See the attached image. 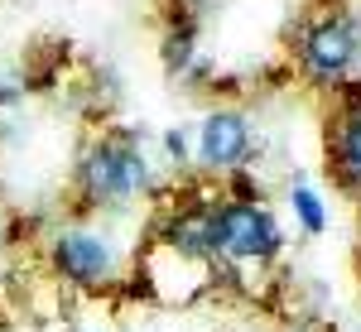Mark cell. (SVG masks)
Here are the masks:
<instances>
[{"mask_svg": "<svg viewBox=\"0 0 361 332\" xmlns=\"http://www.w3.org/2000/svg\"><path fill=\"white\" fill-rule=\"evenodd\" d=\"M212 246L236 260H265L279 250V226L255 202H226L222 212H212Z\"/></svg>", "mask_w": 361, "mask_h": 332, "instance_id": "6da1fadb", "label": "cell"}, {"mask_svg": "<svg viewBox=\"0 0 361 332\" xmlns=\"http://www.w3.org/2000/svg\"><path fill=\"white\" fill-rule=\"evenodd\" d=\"M145 183V159H140L135 149H126V145H92L82 159V188L97 202H121V197H130Z\"/></svg>", "mask_w": 361, "mask_h": 332, "instance_id": "7a4b0ae2", "label": "cell"}, {"mask_svg": "<svg viewBox=\"0 0 361 332\" xmlns=\"http://www.w3.org/2000/svg\"><path fill=\"white\" fill-rule=\"evenodd\" d=\"M54 265L58 275H68L73 284H106L116 270V255L92 231H63L54 241Z\"/></svg>", "mask_w": 361, "mask_h": 332, "instance_id": "3957f363", "label": "cell"}, {"mask_svg": "<svg viewBox=\"0 0 361 332\" xmlns=\"http://www.w3.org/2000/svg\"><path fill=\"white\" fill-rule=\"evenodd\" d=\"M304 54H308V68L318 78H342L352 68V58H357V29L347 25V20H323L308 34Z\"/></svg>", "mask_w": 361, "mask_h": 332, "instance_id": "277c9868", "label": "cell"}, {"mask_svg": "<svg viewBox=\"0 0 361 332\" xmlns=\"http://www.w3.org/2000/svg\"><path fill=\"white\" fill-rule=\"evenodd\" d=\"M246 145H250V130H246V121H241L236 111H212V116L202 121V159L212 168L241 164Z\"/></svg>", "mask_w": 361, "mask_h": 332, "instance_id": "5b68a950", "label": "cell"}, {"mask_svg": "<svg viewBox=\"0 0 361 332\" xmlns=\"http://www.w3.org/2000/svg\"><path fill=\"white\" fill-rule=\"evenodd\" d=\"M169 241L183 250V255H207L212 246V217L207 212H183V217L169 221Z\"/></svg>", "mask_w": 361, "mask_h": 332, "instance_id": "8992f818", "label": "cell"}, {"mask_svg": "<svg viewBox=\"0 0 361 332\" xmlns=\"http://www.w3.org/2000/svg\"><path fill=\"white\" fill-rule=\"evenodd\" d=\"M294 212H299V221H304V231H313V236L328 226L323 202H318V193H313V188H294Z\"/></svg>", "mask_w": 361, "mask_h": 332, "instance_id": "52a82bcc", "label": "cell"}, {"mask_svg": "<svg viewBox=\"0 0 361 332\" xmlns=\"http://www.w3.org/2000/svg\"><path fill=\"white\" fill-rule=\"evenodd\" d=\"M188 58H193V34H188V29L169 34V44H164V63H169V73H178V68H183Z\"/></svg>", "mask_w": 361, "mask_h": 332, "instance_id": "ba28073f", "label": "cell"}, {"mask_svg": "<svg viewBox=\"0 0 361 332\" xmlns=\"http://www.w3.org/2000/svg\"><path fill=\"white\" fill-rule=\"evenodd\" d=\"M347 159L361 168V116L352 121V125H347Z\"/></svg>", "mask_w": 361, "mask_h": 332, "instance_id": "9c48e42d", "label": "cell"}, {"mask_svg": "<svg viewBox=\"0 0 361 332\" xmlns=\"http://www.w3.org/2000/svg\"><path fill=\"white\" fill-rule=\"evenodd\" d=\"M164 149L173 154V159H183V135H178V130H169V135H164Z\"/></svg>", "mask_w": 361, "mask_h": 332, "instance_id": "30bf717a", "label": "cell"}]
</instances>
